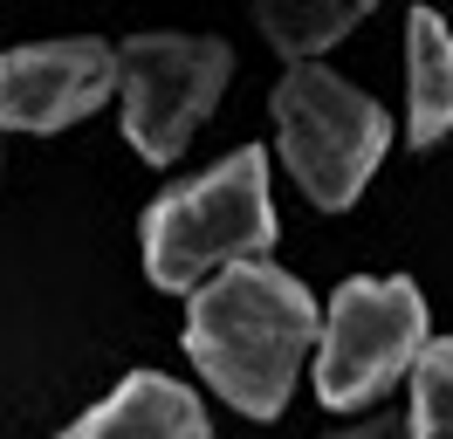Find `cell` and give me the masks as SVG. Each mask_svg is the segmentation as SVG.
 Listing matches in <instances>:
<instances>
[{"mask_svg":"<svg viewBox=\"0 0 453 439\" xmlns=\"http://www.w3.org/2000/svg\"><path fill=\"white\" fill-rule=\"evenodd\" d=\"M316 343V302L275 261H234L193 289L186 357L248 419H275Z\"/></svg>","mask_w":453,"mask_h":439,"instance_id":"obj_1","label":"cell"},{"mask_svg":"<svg viewBox=\"0 0 453 439\" xmlns=\"http://www.w3.org/2000/svg\"><path fill=\"white\" fill-rule=\"evenodd\" d=\"M275 247V206H268V151L241 144L234 158L206 165L199 179L172 186L144 213V268L158 289L186 296L206 274L234 261H261Z\"/></svg>","mask_w":453,"mask_h":439,"instance_id":"obj_2","label":"cell"},{"mask_svg":"<svg viewBox=\"0 0 453 439\" xmlns=\"http://www.w3.org/2000/svg\"><path fill=\"white\" fill-rule=\"evenodd\" d=\"M275 124H282V165L330 213L365 192V179L378 172L385 144H392V117L365 89L330 76L323 62H296L275 82Z\"/></svg>","mask_w":453,"mask_h":439,"instance_id":"obj_3","label":"cell"},{"mask_svg":"<svg viewBox=\"0 0 453 439\" xmlns=\"http://www.w3.org/2000/svg\"><path fill=\"white\" fill-rule=\"evenodd\" d=\"M426 350V296L412 281H385V274H357L343 281L330 316L316 323V391L323 405H371L392 378L412 371Z\"/></svg>","mask_w":453,"mask_h":439,"instance_id":"obj_4","label":"cell"},{"mask_svg":"<svg viewBox=\"0 0 453 439\" xmlns=\"http://www.w3.org/2000/svg\"><path fill=\"white\" fill-rule=\"evenodd\" d=\"M234 55L206 35H131L117 49V82H124V131L151 165H172L193 131L213 117Z\"/></svg>","mask_w":453,"mask_h":439,"instance_id":"obj_5","label":"cell"},{"mask_svg":"<svg viewBox=\"0 0 453 439\" xmlns=\"http://www.w3.org/2000/svg\"><path fill=\"white\" fill-rule=\"evenodd\" d=\"M117 89V49L104 42H28L0 55V131H62Z\"/></svg>","mask_w":453,"mask_h":439,"instance_id":"obj_6","label":"cell"},{"mask_svg":"<svg viewBox=\"0 0 453 439\" xmlns=\"http://www.w3.org/2000/svg\"><path fill=\"white\" fill-rule=\"evenodd\" d=\"M62 439H213V433H206V412H199V398L186 384L158 378V371H131Z\"/></svg>","mask_w":453,"mask_h":439,"instance_id":"obj_7","label":"cell"},{"mask_svg":"<svg viewBox=\"0 0 453 439\" xmlns=\"http://www.w3.org/2000/svg\"><path fill=\"white\" fill-rule=\"evenodd\" d=\"M405 131L412 144H440L453 131V35L447 21L419 7L412 27H405Z\"/></svg>","mask_w":453,"mask_h":439,"instance_id":"obj_8","label":"cell"},{"mask_svg":"<svg viewBox=\"0 0 453 439\" xmlns=\"http://www.w3.org/2000/svg\"><path fill=\"white\" fill-rule=\"evenodd\" d=\"M371 7H378V0H255V21L288 62H310V55H323L337 35H350Z\"/></svg>","mask_w":453,"mask_h":439,"instance_id":"obj_9","label":"cell"},{"mask_svg":"<svg viewBox=\"0 0 453 439\" xmlns=\"http://www.w3.org/2000/svg\"><path fill=\"white\" fill-rule=\"evenodd\" d=\"M412 439H453V336L412 357Z\"/></svg>","mask_w":453,"mask_h":439,"instance_id":"obj_10","label":"cell"},{"mask_svg":"<svg viewBox=\"0 0 453 439\" xmlns=\"http://www.w3.org/2000/svg\"><path fill=\"white\" fill-rule=\"evenodd\" d=\"M337 439H412V419L385 412V419H371V426H357V433H337Z\"/></svg>","mask_w":453,"mask_h":439,"instance_id":"obj_11","label":"cell"}]
</instances>
